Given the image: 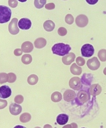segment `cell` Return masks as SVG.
<instances>
[{"label":"cell","mask_w":106,"mask_h":128,"mask_svg":"<svg viewBox=\"0 0 106 128\" xmlns=\"http://www.w3.org/2000/svg\"><path fill=\"white\" fill-rule=\"evenodd\" d=\"M90 92L92 96H96L101 93L102 92V88L98 84H94L90 87Z\"/></svg>","instance_id":"obj_14"},{"label":"cell","mask_w":106,"mask_h":128,"mask_svg":"<svg viewBox=\"0 0 106 128\" xmlns=\"http://www.w3.org/2000/svg\"><path fill=\"white\" fill-rule=\"evenodd\" d=\"M71 72L74 75H80L82 73V69L81 67L78 66L76 64L73 63L70 68Z\"/></svg>","instance_id":"obj_20"},{"label":"cell","mask_w":106,"mask_h":128,"mask_svg":"<svg viewBox=\"0 0 106 128\" xmlns=\"http://www.w3.org/2000/svg\"><path fill=\"white\" fill-rule=\"evenodd\" d=\"M33 49V45L30 41L24 42L21 46V50L25 53H30Z\"/></svg>","instance_id":"obj_15"},{"label":"cell","mask_w":106,"mask_h":128,"mask_svg":"<svg viewBox=\"0 0 106 128\" xmlns=\"http://www.w3.org/2000/svg\"><path fill=\"white\" fill-rule=\"evenodd\" d=\"M8 3L10 6L12 8H15L18 4V2L17 0H9Z\"/></svg>","instance_id":"obj_33"},{"label":"cell","mask_w":106,"mask_h":128,"mask_svg":"<svg viewBox=\"0 0 106 128\" xmlns=\"http://www.w3.org/2000/svg\"><path fill=\"white\" fill-rule=\"evenodd\" d=\"M18 25L20 28L24 30H27L31 28L32 22L30 19L23 18L19 20Z\"/></svg>","instance_id":"obj_7"},{"label":"cell","mask_w":106,"mask_h":128,"mask_svg":"<svg viewBox=\"0 0 106 128\" xmlns=\"http://www.w3.org/2000/svg\"><path fill=\"white\" fill-rule=\"evenodd\" d=\"M8 74L6 73L2 72L0 73V84H3L8 82Z\"/></svg>","instance_id":"obj_27"},{"label":"cell","mask_w":106,"mask_h":128,"mask_svg":"<svg viewBox=\"0 0 106 128\" xmlns=\"http://www.w3.org/2000/svg\"><path fill=\"white\" fill-rule=\"evenodd\" d=\"M82 56L84 57H91L94 54V50L93 46L91 44H86L82 46L81 49Z\"/></svg>","instance_id":"obj_3"},{"label":"cell","mask_w":106,"mask_h":128,"mask_svg":"<svg viewBox=\"0 0 106 128\" xmlns=\"http://www.w3.org/2000/svg\"><path fill=\"white\" fill-rule=\"evenodd\" d=\"M106 50L102 49L100 50L98 52V56L100 60L102 62H105L106 58Z\"/></svg>","instance_id":"obj_26"},{"label":"cell","mask_w":106,"mask_h":128,"mask_svg":"<svg viewBox=\"0 0 106 128\" xmlns=\"http://www.w3.org/2000/svg\"><path fill=\"white\" fill-rule=\"evenodd\" d=\"M12 94V90L8 86L4 85L0 87V98H7Z\"/></svg>","instance_id":"obj_9"},{"label":"cell","mask_w":106,"mask_h":128,"mask_svg":"<svg viewBox=\"0 0 106 128\" xmlns=\"http://www.w3.org/2000/svg\"><path fill=\"white\" fill-rule=\"evenodd\" d=\"M57 122L60 125L66 124L68 120L69 116L66 114H61L59 115L57 117Z\"/></svg>","instance_id":"obj_17"},{"label":"cell","mask_w":106,"mask_h":128,"mask_svg":"<svg viewBox=\"0 0 106 128\" xmlns=\"http://www.w3.org/2000/svg\"><path fill=\"white\" fill-rule=\"evenodd\" d=\"M9 108L10 113L14 116L20 114L22 111V106L16 103H13L11 104Z\"/></svg>","instance_id":"obj_10"},{"label":"cell","mask_w":106,"mask_h":128,"mask_svg":"<svg viewBox=\"0 0 106 128\" xmlns=\"http://www.w3.org/2000/svg\"><path fill=\"white\" fill-rule=\"evenodd\" d=\"M65 22L69 24H71L73 23L74 18L73 16L70 14H68L65 17Z\"/></svg>","instance_id":"obj_28"},{"label":"cell","mask_w":106,"mask_h":128,"mask_svg":"<svg viewBox=\"0 0 106 128\" xmlns=\"http://www.w3.org/2000/svg\"><path fill=\"white\" fill-rule=\"evenodd\" d=\"M76 94L73 90H67L65 91L63 95L64 99L66 102H70L75 98Z\"/></svg>","instance_id":"obj_13"},{"label":"cell","mask_w":106,"mask_h":128,"mask_svg":"<svg viewBox=\"0 0 106 128\" xmlns=\"http://www.w3.org/2000/svg\"><path fill=\"white\" fill-rule=\"evenodd\" d=\"M8 76L9 79H8V82L10 83L14 82L17 80V76L14 73L10 72L8 73Z\"/></svg>","instance_id":"obj_29"},{"label":"cell","mask_w":106,"mask_h":128,"mask_svg":"<svg viewBox=\"0 0 106 128\" xmlns=\"http://www.w3.org/2000/svg\"><path fill=\"white\" fill-rule=\"evenodd\" d=\"M18 0L20 1V2L23 3V2H26L27 0Z\"/></svg>","instance_id":"obj_38"},{"label":"cell","mask_w":106,"mask_h":128,"mask_svg":"<svg viewBox=\"0 0 106 128\" xmlns=\"http://www.w3.org/2000/svg\"><path fill=\"white\" fill-rule=\"evenodd\" d=\"M75 58V54L73 52H70L66 56L62 57V62L64 64L68 66L70 65L71 63L74 61Z\"/></svg>","instance_id":"obj_12"},{"label":"cell","mask_w":106,"mask_h":128,"mask_svg":"<svg viewBox=\"0 0 106 128\" xmlns=\"http://www.w3.org/2000/svg\"><path fill=\"white\" fill-rule=\"evenodd\" d=\"M71 48L70 45L63 43H59L54 44L51 48L54 54L60 56H64L67 55Z\"/></svg>","instance_id":"obj_1"},{"label":"cell","mask_w":106,"mask_h":128,"mask_svg":"<svg viewBox=\"0 0 106 128\" xmlns=\"http://www.w3.org/2000/svg\"><path fill=\"white\" fill-rule=\"evenodd\" d=\"M23 96L21 95H18L16 96L14 98V102L18 104H21L24 102Z\"/></svg>","instance_id":"obj_30"},{"label":"cell","mask_w":106,"mask_h":128,"mask_svg":"<svg viewBox=\"0 0 106 128\" xmlns=\"http://www.w3.org/2000/svg\"><path fill=\"white\" fill-rule=\"evenodd\" d=\"M47 0H34V4L37 9L43 8L46 4Z\"/></svg>","instance_id":"obj_25"},{"label":"cell","mask_w":106,"mask_h":128,"mask_svg":"<svg viewBox=\"0 0 106 128\" xmlns=\"http://www.w3.org/2000/svg\"><path fill=\"white\" fill-rule=\"evenodd\" d=\"M21 60L24 64L28 65L32 62V56L30 54H25L22 56Z\"/></svg>","instance_id":"obj_24"},{"label":"cell","mask_w":106,"mask_h":128,"mask_svg":"<svg viewBox=\"0 0 106 128\" xmlns=\"http://www.w3.org/2000/svg\"><path fill=\"white\" fill-rule=\"evenodd\" d=\"M55 5L53 3H49V4H47L45 6V8L47 10H53L55 8Z\"/></svg>","instance_id":"obj_35"},{"label":"cell","mask_w":106,"mask_h":128,"mask_svg":"<svg viewBox=\"0 0 106 128\" xmlns=\"http://www.w3.org/2000/svg\"><path fill=\"white\" fill-rule=\"evenodd\" d=\"M18 19L17 18H14L12 19L9 24L8 30L9 32L12 35H17L20 32V29L18 26Z\"/></svg>","instance_id":"obj_4"},{"label":"cell","mask_w":106,"mask_h":128,"mask_svg":"<svg viewBox=\"0 0 106 128\" xmlns=\"http://www.w3.org/2000/svg\"><path fill=\"white\" fill-rule=\"evenodd\" d=\"M75 22L78 27L83 28L88 24L89 20L87 16L84 14H80L77 17Z\"/></svg>","instance_id":"obj_5"},{"label":"cell","mask_w":106,"mask_h":128,"mask_svg":"<svg viewBox=\"0 0 106 128\" xmlns=\"http://www.w3.org/2000/svg\"><path fill=\"white\" fill-rule=\"evenodd\" d=\"M77 98L80 103L83 104L89 100V96L86 92L80 91L77 94Z\"/></svg>","instance_id":"obj_16"},{"label":"cell","mask_w":106,"mask_h":128,"mask_svg":"<svg viewBox=\"0 0 106 128\" xmlns=\"http://www.w3.org/2000/svg\"><path fill=\"white\" fill-rule=\"evenodd\" d=\"M12 11L8 7L0 5V24L6 23L10 20Z\"/></svg>","instance_id":"obj_2"},{"label":"cell","mask_w":106,"mask_h":128,"mask_svg":"<svg viewBox=\"0 0 106 128\" xmlns=\"http://www.w3.org/2000/svg\"><path fill=\"white\" fill-rule=\"evenodd\" d=\"M69 85L71 88L75 90H78L82 87L80 78L78 77L71 78L69 82Z\"/></svg>","instance_id":"obj_8"},{"label":"cell","mask_w":106,"mask_h":128,"mask_svg":"<svg viewBox=\"0 0 106 128\" xmlns=\"http://www.w3.org/2000/svg\"><path fill=\"white\" fill-rule=\"evenodd\" d=\"M34 44L36 48L41 49L46 46L47 44V41L44 38H39L35 40Z\"/></svg>","instance_id":"obj_18"},{"label":"cell","mask_w":106,"mask_h":128,"mask_svg":"<svg viewBox=\"0 0 106 128\" xmlns=\"http://www.w3.org/2000/svg\"><path fill=\"white\" fill-rule=\"evenodd\" d=\"M44 28L47 32L53 31L55 27V24L52 20H48L44 22L43 24Z\"/></svg>","instance_id":"obj_19"},{"label":"cell","mask_w":106,"mask_h":128,"mask_svg":"<svg viewBox=\"0 0 106 128\" xmlns=\"http://www.w3.org/2000/svg\"><path fill=\"white\" fill-rule=\"evenodd\" d=\"M93 79V76L91 74L84 73L81 78V82L84 85L90 86Z\"/></svg>","instance_id":"obj_11"},{"label":"cell","mask_w":106,"mask_h":128,"mask_svg":"<svg viewBox=\"0 0 106 128\" xmlns=\"http://www.w3.org/2000/svg\"><path fill=\"white\" fill-rule=\"evenodd\" d=\"M67 30L65 28L61 27L58 29V33L61 36H65L67 34Z\"/></svg>","instance_id":"obj_32"},{"label":"cell","mask_w":106,"mask_h":128,"mask_svg":"<svg viewBox=\"0 0 106 128\" xmlns=\"http://www.w3.org/2000/svg\"><path fill=\"white\" fill-rule=\"evenodd\" d=\"M23 51L20 48L15 49L14 51V54L16 56H20L23 54Z\"/></svg>","instance_id":"obj_36"},{"label":"cell","mask_w":106,"mask_h":128,"mask_svg":"<svg viewBox=\"0 0 106 128\" xmlns=\"http://www.w3.org/2000/svg\"><path fill=\"white\" fill-rule=\"evenodd\" d=\"M61 93L59 92H56L52 94L51 96V100L54 102H58L62 99Z\"/></svg>","instance_id":"obj_21"},{"label":"cell","mask_w":106,"mask_h":128,"mask_svg":"<svg viewBox=\"0 0 106 128\" xmlns=\"http://www.w3.org/2000/svg\"><path fill=\"white\" fill-rule=\"evenodd\" d=\"M76 62L78 66H83L85 64V60L82 57L79 56L76 59Z\"/></svg>","instance_id":"obj_31"},{"label":"cell","mask_w":106,"mask_h":128,"mask_svg":"<svg viewBox=\"0 0 106 128\" xmlns=\"http://www.w3.org/2000/svg\"><path fill=\"white\" fill-rule=\"evenodd\" d=\"M100 64L97 57H94L89 59L87 62V66L91 70H97L100 66Z\"/></svg>","instance_id":"obj_6"},{"label":"cell","mask_w":106,"mask_h":128,"mask_svg":"<svg viewBox=\"0 0 106 128\" xmlns=\"http://www.w3.org/2000/svg\"><path fill=\"white\" fill-rule=\"evenodd\" d=\"M38 78L37 75L32 74L28 76L27 82L28 83L31 85H34L38 82Z\"/></svg>","instance_id":"obj_23"},{"label":"cell","mask_w":106,"mask_h":128,"mask_svg":"<svg viewBox=\"0 0 106 128\" xmlns=\"http://www.w3.org/2000/svg\"><path fill=\"white\" fill-rule=\"evenodd\" d=\"M31 116L30 114L27 112H25L22 114L20 116V120L21 122L23 123H26L30 121Z\"/></svg>","instance_id":"obj_22"},{"label":"cell","mask_w":106,"mask_h":128,"mask_svg":"<svg viewBox=\"0 0 106 128\" xmlns=\"http://www.w3.org/2000/svg\"></svg>","instance_id":"obj_39"},{"label":"cell","mask_w":106,"mask_h":128,"mask_svg":"<svg viewBox=\"0 0 106 128\" xmlns=\"http://www.w3.org/2000/svg\"><path fill=\"white\" fill-rule=\"evenodd\" d=\"M7 105L8 102L7 100L0 99V110L4 108Z\"/></svg>","instance_id":"obj_34"},{"label":"cell","mask_w":106,"mask_h":128,"mask_svg":"<svg viewBox=\"0 0 106 128\" xmlns=\"http://www.w3.org/2000/svg\"><path fill=\"white\" fill-rule=\"evenodd\" d=\"M99 0H86L87 3L90 5H94L98 2Z\"/></svg>","instance_id":"obj_37"}]
</instances>
